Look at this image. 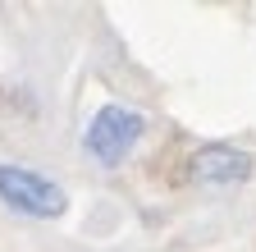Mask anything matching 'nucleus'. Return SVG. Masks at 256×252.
<instances>
[{"mask_svg": "<svg viewBox=\"0 0 256 252\" xmlns=\"http://www.w3.org/2000/svg\"><path fill=\"white\" fill-rule=\"evenodd\" d=\"M142 133H146V115L133 110V106L110 101V106H101V110L87 119V129H82V151H87L101 170H119L128 156L138 151Z\"/></svg>", "mask_w": 256, "mask_h": 252, "instance_id": "1", "label": "nucleus"}, {"mask_svg": "<svg viewBox=\"0 0 256 252\" xmlns=\"http://www.w3.org/2000/svg\"><path fill=\"white\" fill-rule=\"evenodd\" d=\"M0 202L28 220H60L69 211V193L55 179L28 165H10V161H0Z\"/></svg>", "mask_w": 256, "mask_h": 252, "instance_id": "2", "label": "nucleus"}, {"mask_svg": "<svg viewBox=\"0 0 256 252\" xmlns=\"http://www.w3.org/2000/svg\"><path fill=\"white\" fill-rule=\"evenodd\" d=\"M188 174L202 188H238L256 174V156L229 142H206L188 156Z\"/></svg>", "mask_w": 256, "mask_h": 252, "instance_id": "3", "label": "nucleus"}]
</instances>
